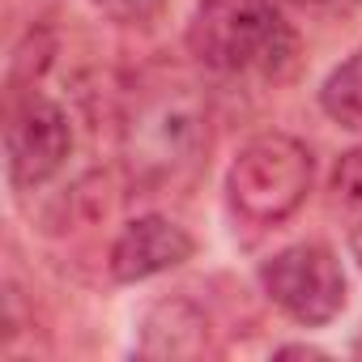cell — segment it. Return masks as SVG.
<instances>
[{
    "label": "cell",
    "mask_w": 362,
    "mask_h": 362,
    "mask_svg": "<svg viewBox=\"0 0 362 362\" xmlns=\"http://www.w3.org/2000/svg\"><path fill=\"white\" fill-rule=\"evenodd\" d=\"M209 149V103L184 73H145L124 107L119 153L132 188L166 192L192 179Z\"/></svg>",
    "instance_id": "obj_1"
},
{
    "label": "cell",
    "mask_w": 362,
    "mask_h": 362,
    "mask_svg": "<svg viewBox=\"0 0 362 362\" xmlns=\"http://www.w3.org/2000/svg\"><path fill=\"white\" fill-rule=\"evenodd\" d=\"M188 52L222 77L277 81L298 60V35L277 0H201L188 26Z\"/></svg>",
    "instance_id": "obj_2"
},
{
    "label": "cell",
    "mask_w": 362,
    "mask_h": 362,
    "mask_svg": "<svg viewBox=\"0 0 362 362\" xmlns=\"http://www.w3.org/2000/svg\"><path fill=\"white\" fill-rule=\"evenodd\" d=\"M311 175H315V162L303 141L286 132H264V136H252L230 162L226 192L239 218L256 226H277L307 201Z\"/></svg>",
    "instance_id": "obj_3"
},
{
    "label": "cell",
    "mask_w": 362,
    "mask_h": 362,
    "mask_svg": "<svg viewBox=\"0 0 362 362\" xmlns=\"http://www.w3.org/2000/svg\"><path fill=\"white\" fill-rule=\"evenodd\" d=\"M260 286L290 320H298L307 328L328 324L345 307V273H341L337 256L320 243H298V247H286L273 260H264Z\"/></svg>",
    "instance_id": "obj_4"
},
{
    "label": "cell",
    "mask_w": 362,
    "mask_h": 362,
    "mask_svg": "<svg viewBox=\"0 0 362 362\" xmlns=\"http://www.w3.org/2000/svg\"><path fill=\"white\" fill-rule=\"evenodd\" d=\"M73 149V128L60 103L43 94H18L9 103V124H5V153H9V184L13 192H35L69 162Z\"/></svg>",
    "instance_id": "obj_5"
},
{
    "label": "cell",
    "mask_w": 362,
    "mask_h": 362,
    "mask_svg": "<svg viewBox=\"0 0 362 362\" xmlns=\"http://www.w3.org/2000/svg\"><path fill=\"white\" fill-rule=\"evenodd\" d=\"M192 256V235L158 214L136 218L111 243V277L115 281H145L166 269H179Z\"/></svg>",
    "instance_id": "obj_6"
},
{
    "label": "cell",
    "mask_w": 362,
    "mask_h": 362,
    "mask_svg": "<svg viewBox=\"0 0 362 362\" xmlns=\"http://www.w3.org/2000/svg\"><path fill=\"white\" fill-rule=\"evenodd\" d=\"M209 349V320L188 298L158 303L141 324V354L145 358H201Z\"/></svg>",
    "instance_id": "obj_7"
},
{
    "label": "cell",
    "mask_w": 362,
    "mask_h": 362,
    "mask_svg": "<svg viewBox=\"0 0 362 362\" xmlns=\"http://www.w3.org/2000/svg\"><path fill=\"white\" fill-rule=\"evenodd\" d=\"M320 107L328 111V119H337L341 128L362 132V52H354L345 64H337L320 90Z\"/></svg>",
    "instance_id": "obj_8"
},
{
    "label": "cell",
    "mask_w": 362,
    "mask_h": 362,
    "mask_svg": "<svg viewBox=\"0 0 362 362\" xmlns=\"http://www.w3.org/2000/svg\"><path fill=\"white\" fill-rule=\"evenodd\" d=\"M358 201H362V149H349L332 166V205L337 209H349Z\"/></svg>",
    "instance_id": "obj_9"
},
{
    "label": "cell",
    "mask_w": 362,
    "mask_h": 362,
    "mask_svg": "<svg viewBox=\"0 0 362 362\" xmlns=\"http://www.w3.org/2000/svg\"><path fill=\"white\" fill-rule=\"evenodd\" d=\"M90 5L103 9L119 26H149V22L162 18V9L170 5V0H90Z\"/></svg>",
    "instance_id": "obj_10"
},
{
    "label": "cell",
    "mask_w": 362,
    "mask_h": 362,
    "mask_svg": "<svg viewBox=\"0 0 362 362\" xmlns=\"http://www.w3.org/2000/svg\"><path fill=\"white\" fill-rule=\"evenodd\" d=\"M341 214L349 218V252H354V260L362 264V201L349 205V209H341Z\"/></svg>",
    "instance_id": "obj_11"
},
{
    "label": "cell",
    "mask_w": 362,
    "mask_h": 362,
    "mask_svg": "<svg viewBox=\"0 0 362 362\" xmlns=\"http://www.w3.org/2000/svg\"><path fill=\"white\" fill-rule=\"evenodd\" d=\"M290 5H315V9H341L349 0H290Z\"/></svg>",
    "instance_id": "obj_12"
},
{
    "label": "cell",
    "mask_w": 362,
    "mask_h": 362,
    "mask_svg": "<svg viewBox=\"0 0 362 362\" xmlns=\"http://www.w3.org/2000/svg\"><path fill=\"white\" fill-rule=\"evenodd\" d=\"M354 354H358V358H362V332H358V341H354Z\"/></svg>",
    "instance_id": "obj_13"
}]
</instances>
